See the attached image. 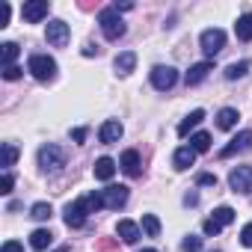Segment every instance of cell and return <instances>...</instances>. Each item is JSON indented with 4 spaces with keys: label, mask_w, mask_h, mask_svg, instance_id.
<instances>
[{
    "label": "cell",
    "mask_w": 252,
    "mask_h": 252,
    "mask_svg": "<svg viewBox=\"0 0 252 252\" xmlns=\"http://www.w3.org/2000/svg\"><path fill=\"white\" fill-rule=\"evenodd\" d=\"M98 24H101V33H104V39H110V42H119L122 36H125V21L119 18V12L110 6V9H101V15H98Z\"/></svg>",
    "instance_id": "obj_1"
},
{
    "label": "cell",
    "mask_w": 252,
    "mask_h": 252,
    "mask_svg": "<svg viewBox=\"0 0 252 252\" xmlns=\"http://www.w3.org/2000/svg\"><path fill=\"white\" fill-rule=\"evenodd\" d=\"M27 71L36 77V80H54V74H57V63L48 57V54H33L30 57V63H27Z\"/></svg>",
    "instance_id": "obj_2"
},
{
    "label": "cell",
    "mask_w": 252,
    "mask_h": 252,
    "mask_svg": "<svg viewBox=\"0 0 252 252\" xmlns=\"http://www.w3.org/2000/svg\"><path fill=\"white\" fill-rule=\"evenodd\" d=\"M39 166H42L45 172H60V169L65 166V152H63L60 146H54V143L42 146V149H39Z\"/></svg>",
    "instance_id": "obj_3"
},
{
    "label": "cell",
    "mask_w": 252,
    "mask_h": 252,
    "mask_svg": "<svg viewBox=\"0 0 252 252\" xmlns=\"http://www.w3.org/2000/svg\"><path fill=\"white\" fill-rule=\"evenodd\" d=\"M86 214H92V211H89L86 196H83V199L68 202V205H65V225H68V228H80V225L86 222Z\"/></svg>",
    "instance_id": "obj_4"
},
{
    "label": "cell",
    "mask_w": 252,
    "mask_h": 252,
    "mask_svg": "<svg viewBox=\"0 0 252 252\" xmlns=\"http://www.w3.org/2000/svg\"><path fill=\"white\" fill-rule=\"evenodd\" d=\"M199 45H202V51H205L208 57H217V54L225 48V33H222L220 27H211V30H205V33L199 36Z\"/></svg>",
    "instance_id": "obj_5"
},
{
    "label": "cell",
    "mask_w": 252,
    "mask_h": 252,
    "mask_svg": "<svg viewBox=\"0 0 252 252\" xmlns=\"http://www.w3.org/2000/svg\"><path fill=\"white\" fill-rule=\"evenodd\" d=\"M175 83H178V71H175L172 65H158V68L152 71V86H155V89L166 92V89H172Z\"/></svg>",
    "instance_id": "obj_6"
},
{
    "label": "cell",
    "mask_w": 252,
    "mask_h": 252,
    "mask_svg": "<svg viewBox=\"0 0 252 252\" xmlns=\"http://www.w3.org/2000/svg\"><path fill=\"white\" fill-rule=\"evenodd\" d=\"M45 39H48V45H54V48H65L68 39H71L68 24H65V21H51L48 30H45Z\"/></svg>",
    "instance_id": "obj_7"
},
{
    "label": "cell",
    "mask_w": 252,
    "mask_h": 252,
    "mask_svg": "<svg viewBox=\"0 0 252 252\" xmlns=\"http://www.w3.org/2000/svg\"><path fill=\"white\" fill-rule=\"evenodd\" d=\"M228 184H231L234 193H249V190H252V169H249V166H237V169H231Z\"/></svg>",
    "instance_id": "obj_8"
},
{
    "label": "cell",
    "mask_w": 252,
    "mask_h": 252,
    "mask_svg": "<svg viewBox=\"0 0 252 252\" xmlns=\"http://www.w3.org/2000/svg\"><path fill=\"white\" fill-rule=\"evenodd\" d=\"M48 9H51V3H48V0H30V3H24L21 15H24V21H30V24H39L42 18H48Z\"/></svg>",
    "instance_id": "obj_9"
},
{
    "label": "cell",
    "mask_w": 252,
    "mask_h": 252,
    "mask_svg": "<svg viewBox=\"0 0 252 252\" xmlns=\"http://www.w3.org/2000/svg\"><path fill=\"white\" fill-rule=\"evenodd\" d=\"M249 146H252V131H240L234 140H228V146L220 152V158H234L237 152H246Z\"/></svg>",
    "instance_id": "obj_10"
},
{
    "label": "cell",
    "mask_w": 252,
    "mask_h": 252,
    "mask_svg": "<svg viewBox=\"0 0 252 252\" xmlns=\"http://www.w3.org/2000/svg\"><path fill=\"white\" fill-rule=\"evenodd\" d=\"M101 199H104V205H107V208H113V211H116V208H122L125 202H128V187H122V184L116 187V184H113V187L101 190Z\"/></svg>",
    "instance_id": "obj_11"
},
{
    "label": "cell",
    "mask_w": 252,
    "mask_h": 252,
    "mask_svg": "<svg viewBox=\"0 0 252 252\" xmlns=\"http://www.w3.org/2000/svg\"><path fill=\"white\" fill-rule=\"evenodd\" d=\"M119 166H122V172L128 175V178H140V166H143V163H140V155H137L134 149H128V152L122 155Z\"/></svg>",
    "instance_id": "obj_12"
},
{
    "label": "cell",
    "mask_w": 252,
    "mask_h": 252,
    "mask_svg": "<svg viewBox=\"0 0 252 252\" xmlns=\"http://www.w3.org/2000/svg\"><path fill=\"white\" fill-rule=\"evenodd\" d=\"M116 234H119L125 243H137V240H140V225H137V222H131V220H119Z\"/></svg>",
    "instance_id": "obj_13"
},
{
    "label": "cell",
    "mask_w": 252,
    "mask_h": 252,
    "mask_svg": "<svg viewBox=\"0 0 252 252\" xmlns=\"http://www.w3.org/2000/svg\"><path fill=\"white\" fill-rule=\"evenodd\" d=\"M98 137H101V143H104V146H110V143H116V140L122 137V125H119L116 119H110V122H104V125H101V134H98Z\"/></svg>",
    "instance_id": "obj_14"
},
{
    "label": "cell",
    "mask_w": 252,
    "mask_h": 252,
    "mask_svg": "<svg viewBox=\"0 0 252 252\" xmlns=\"http://www.w3.org/2000/svg\"><path fill=\"white\" fill-rule=\"evenodd\" d=\"M214 65L211 63H196V65H190V71H187V86H196V83H202L205 77H208V71H211Z\"/></svg>",
    "instance_id": "obj_15"
},
{
    "label": "cell",
    "mask_w": 252,
    "mask_h": 252,
    "mask_svg": "<svg viewBox=\"0 0 252 252\" xmlns=\"http://www.w3.org/2000/svg\"><path fill=\"white\" fill-rule=\"evenodd\" d=\"M113 175H116V160L98 158V160H95V178H98V181H110Z\"/></svg>",
    "instance_id": "obj_16"
},
{
    "label": "cell",
    "mask_w": 252,
    "mask_h": 252,
    "mask_svg": "<svg viewBox=\"0 0 252 252\" xmlns=\"http://www.w3.org/2000/svg\"><path fill=\"white\" fill-rule=\"evenodd\" d=\"M51 243H54V234H51V228H36V231L30 234V246H33V249H39V252H45Z\"/></svg>",
    "instance_id": "obj_17"
},
{
    "label": "cell",
    "mask_w": 252,
    "mask_h": 252,
    "mask_svg": "<svg viewBox=\"0 0 252 252\" xmlns=\"http://www.w3.org/2000/svg\"><path fill=\"white\" fill-rule=\"evenodd\" d=\"M193 160H196V152H193L190 146H181V149L175 152V158H172L175 169H190V166H193Z\"/></svg>",
    "instance_id": "obj_18"
},
{
    "label": "cell",
    "mask_w": 252,
    "mask_h": 252,
    "mask_svg": "<svg viewBox=\"0 0 252 252\" xmlns=\"http://www.w3.org/2000/svg\"><path fill=\"white\" fill-rule=\"evenodd\" d=\"M134 65H137V54H134V51H125V54L116 57V71H119V74H131Z\"/></svg>",
    "instance_id": "obj_19"
},
{
    "label": "cell",
    "mask_w": 252,
    "mask_h": 252,
    "mask_svg": "<svg viewBox=\"0 0 252 252\" xmlns=\"http://www.w3.org/2000/svg\"><path fill=\"white\" fill-rule=\"evenodd\" d=\"M234 125H237V110H234V107H225V110H220V113H217V128L231 131Z\"/></svg>",
    "instance_id": "obj_20"
},
{
    "label": "cell",
    "mask_w": 252,
    "mask_h": 252,
    "mask_svg": "<svg viewBox=\"0 0 252 252\" xmlns=\"http://www.w3.org/2000/svg\"><path fill=\"white\" fill-rule=\"evenodd\" d=\"M234 33H237V39H240V42H249V39H252V12H246V15H240V18H237Z\"/></svg>",
    "instance_id": "obj_21"
},
{
    "label": "cell",
    "mask_w": 252,
    "mask_h": 252,
    "mask_svg": "<svg viewBox=\"0 0 252 252\" xmlns=\"http://www.w3.org/2000/svg\"><path fill=\"white\" fill-rule=\"evenodd\" d=\"M202 119H205V110H193V113H190V116H187V119L178 125V137H187V134L196 128V125H199Z\"/></svg>",
    "instance_id": "obj_22"
},
{
    "label": "cell",
    "mask_w": 252,
    "mask_h": 252,
    "mask_svg": "<svg viewBox=\"0 0 252 252\" xmlns=\"http://www.w3.org/2000/svg\"><path fill=\"white\" fill-rule=\"evenodd\" d=\"M190 149L199 155V152H208L211 149V134H205V131H199V134H193L190 137Z\"/></svg>",
    "instance_id": "obj_23"
},
{
    "label": "cell",
    "mask_w": 252,
    "mask_h": 252,
    "mask_svg": "<svg viewBox=\"0 0 252 252\" xmlns=\"http://www.w3.org/2000/svg\"><path fill=\"white\" fill-rule=\"evenodd\" d=\"M143 231L149 237H160V220L155 214H143Z\"/></svg>",
    "instance_id": "obj_24"
},
{
    "label": "cell",
    "mask_w": 252,
    "mask_h": 252,
    "mask_svg": "<svg viewBox=\"0 0 252 252\" xmlns=\"http://www.w3.org/2000/svg\"><path fill=\"white\" fill-rule=\"evenodd\" d=\"M249 71V63L246 60H240V63H231L228 68H225V80H237V77H243Z\"/></svg>",
    "instance_id": "obj_25"
},
{
    "label": "cell",
    "mask_w": 252,
    "mask_h": 252,
    "mask_svg": "<svg viewBox=\"0 0 252 252\" xmlns=\"http://www.w3.org/2000/svg\"><path fill=\"white\" fill-rule=\"evenodd\" d=\"M214 222H220V225H228V222H234V211L228 208V205H222V208H217L214 211V217H211Z\"/></svg>",
    "instance_id": "obj_26"
},
{
    "label": "cell",
    "mask_w": 252,
    "mask_h": 252,
    "mask_svg": "<svg viewBox=\"0 0 252 252\" xmlns=\"http://www.w3.org/2000/svg\"><path fill=\"white\" fill-rule=\"evenodd\" d=\"M15 57H18V45H15V42H6V45H3V54H0V60H3V68H9V65L15 63Z\"/></svg>",
    "instance_id": "obj_27"
},
{
    "label": "cell",
    "mask_w": 252,
    "mask_h": 252,
    "mask_svg": "<svg viewBox=\"0 0 252 252\" xmlns=\"http://www.w3.org/2000/svg\"><path fill=\"white\" fill-rule=\"evenodd\" d=\"M30 217H33V220H51V205H48V202H36V205L30 208Z\"/></svg>",
    "instance_id": "obj_28"
},
{
    "label": "cell",
    "mask_w": 252,
    "mask_h": 252,
    "mask_svg": "<svg viewBox=\"0 0 252 252\" xmlns=\"http://www.w3.org/2000/svg\"><path fill=\"white\" fill-rule=\"evenodd\" d=\"M15 160H18V149L12 143H3V169H9Z\"/></svg>",
    "instance_id": "obj_29"
},
{
    "label": "cell",
    "mask_w": 252,
    "mask_h": 252,
    "mask_svg": "<svg viewBox=\"0 0 252 252\" xmlns=\"http://www.w3.org/2000/svg\"><path fill=\"white\" fill-rule=\"evenodd\" d=\"M95 252H119V243L113 237H101L95 240Z\"/></svg>",
    "instance_id": "obj_30"
},
{
    "label": "cell",
    "mask_w": 252,
    "mask_h": 252,
    "mask_svg": "<svg viewBox=\"0 0 252 252\" xmlns=\"http://www.w3.org/2000/svg\"><path fill=\"white\" fill-rule=\"evenodd\" d=\"M181 249H184V252H199V249H202V240H199L196 234H187L184 243H181Z\"/></svg>",
    "instance_id": "obj_31"
},
{
    "label": "cell",
    "mask_w": 252,
    "mask_h": 252,
    "mask_svg": "<svg viewBox=\"0 0 252 252\" xmlns=\"http://www.w3.org/2000/svg\"><path fill=\"white\" fill-rule=\"evenodd\" d=\"M12 184H15V178L9 172H3V178H0V193H12Z\"/></svg>",
    "instance_id": "obj_32"
},
{
    "label": "cell",
    "mask_w": 252,
    "mask_h": 252,
    "mask_svg": "<svg viewBox=\"0 0 252 252\" xmlns=\"http://www.w3.org/2000/svg\"><path fill=\"white\" fill-rule=\"evenodd\" d=\"M18 77H21V68H18V65L3 68V80H18Z\"/></svg>",
    "instance_id": "obj_33"
},
{
    "label": "cell",
    "mask_w": 252,
    "mask_h": 252,
    "mask_svg": "<svg viewBox=\"0 0 252 252\" xmlns=\"http://www.w3.org/2000/svg\"><path fill=\"white\" fill-rule=\"evenodd\" d=\"M199 184H202V187H217V175L202 172V175H199Z\"/></svg>",
    "instance_id": "obj_34"
},
{
    "label": "cell",
    "mask_w": 252,
    "mask_h": 252,
    "mask_svg": "<svg viewBox=\"0 0 252 252\" xmlns=\"http://www.w3.org/2000/svg\"><path fill=\"white\" fill-rule=\"evenodd\" d=\"M240 240H243V246H249V249H252V222H249V225H243Z\"/></svg>",
    "instance_id": "obj_35"
},
{
    "label": "cell",
    "mask_w": 252,
    "mask_h": 252,
    "mask_svg": "<svg viewBox=\"0 0 252 252\" xmlns=\"http://www.w3.org/2000/svg\"><path fill=\"white\" fill-rule=\"evenodd\" d=\"M0 252H24V246H21L18 240H6V243H3V249H0Z\"/></svg>",
    "instance_id": "obj_36"
},
{
    "label": "cell",
    "mask_w": 252,
    "mask_h": 252,
    "mask_svg": "<svg viewBox=\"0 0 252 252\" xmlns=\"http://www.w3.org/2000/svg\"><path fill=\"white\" fill-rule=\"evenodd\" d=\"M220 228H222L220 222H214V220H205V234H211V237H214V234H220Z\"/></svg>",
    "instance_id": "obj_37"
},
{
    "label": "cell",
    "mask_w": 252,
    "mask_h": 252,
    "mask_svg": "<svg viewBox=\"0 0 252 252\" xmlns=\"http://www.w3.org/2000/svg\"><path fill=\"white\" fill-rule=\"evenodd\" d=\"M71 140H74V143H83V140H86V131H83V128H74V131H71Z\"/></svg>",
    "instance_id": "obj_38"
},
{
    "label": "cell",
    "mask_w": 252,
    "mask_h": 252,
    "mask_svg": "<svg viewBox=\"0 0 252 252\" xmlns=\"http://www.w3.org/2000/svg\"><path fill=\"white\" fill-rule=\"evenodd\" d=\"M9 15H12V9H9V3H3V18H0V27L9 24Z\"/></svg>",
    "instance_id": "obj_39"
},
{
    "label": "cell",
    "mask_w": 252,
    "mask_h": 252,
    "mask_svg": "<svg viewBox=\"0 0 252 252\" xmlns=\"http://www.w3.org/2000/svg\"><path fill=\"white\" fill-rule=\"evenodd\" d=\"M184 205H187V208H190V205H199V196H196V193H187V196H184Z\"/></svg>",
    "instance_id": "obj_40"
},
{
    "label": "cell",
    "mask_w": 252,
    "mask_h": 252,
    "mask_svg": "<svg viewBox=\"0 0 252 252\" xmlns=\"http://www.w3.org/2000/svg\"><path fill=\"white\" fill-rule=\"evenodd\" d=\"M113 9H116V12H119V9H125V12H128V9H134V3H131V0H125V3H116Z\"/></svg>",
    "instance_id": "obj_41"
},
{
    "label": "cell",
    "mask_w": 252,
    "mask_h": 252,
    "mask_svg": "<svg viewBox=\"0 0 252 252\" xmlns=\"http://www.w3.org/2000/svg\"><path fill=\"white\" fill-rule=\"evenodd\" d=\"M95 54H98V48H95V45H86V48H83V57H95Z\"/></svg>",
    "instance_id": "obj_42"
},
{
    "label": "cell",
    "mask_w": 252,
    "mask_h": 252,
    "mask_svg": "<svg viewBox=\"0 0 252 252\" xmlns=\"http://www.w3.org/2000/svg\"><path fill=\"white\" fill-rule=\"evenodd\" d=\"M57 252H68V246H63V249H57Z\"/></svg>",
    "instance_id": "obj_43"
},
{
    "label": "cell",
    "mask_w": 252,
    "mask_h": 252,
    "mask_svg": "<svg viewBox=\"0 0 252 252\" xmlns=\"http://www.w3.org/2000/svg\"><path fill=\"white\" fill-rule=\"evenodd\" d=\"M143 252H158V249H143Z\"/></svg>",
    "instance_id": "obj_44"
}]
</instances>
